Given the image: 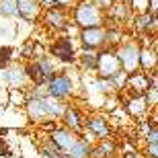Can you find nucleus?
Returning a JSON list of instances; mask_svg holds the SVG:
<instances>
[{
	"mask_svg": "<svg viewBox=\"0 0 158 158\" xmlns=\"http://www.w3.org/2000/svg\"><path fill=\"white\" fill-rule=\"evenodd\" d=\"M70 21L78 31L101 27V25H105V12L99 10L90 0H76V4L70 10Z\"/></svg>",
	"mask_w": 158,
	"mask_h": 158,
	"instance_id": "nucleus-1",
	"label": "nucleus"
},
{
	"mask_svg": "<svg viewBox=\"0 0 158 158\" xmlns=\"http://www.w3.org/2000/svg\"><path fill=\"white\" fill-rule=\"evenodd\" d=\"M113 52H115V58L119 60L121 72H125L127 76L140 70V43H138L135 37L125 35L123 41L113 49Z\"/></svg>",
	"mask_w": 158,
	"mask_h": 158,
	"instance_id": "nucleus-2",
	"label": "nucleus"
},
{
	"mask_svg": "<svg viewBox=\"0 0 158 158\" xmlns=\"http://www.w3.org/2000/svg\"><path fill=\"white\" fill-rule=\"evenodd\" d=\"M76 80L72 74H68L66 70L62 72H56L45 84V93L47 97H52L56 101H62L66 103L68 99H74V94H76Z\"/></svg>",
	"mask_w": 158,
	"mask_h": 158,
	"instance_id": "nucleus-3",
	"label": "nucleus"
},
{
	"mask_svg": "<svg viewBox=\"0 0 158 158\" xmlns=\"http://www.w3.org/2000/svg\"><path fill=\"white\" fill-rule=\"evenodd\" d=\"M25 72L29 78V86H45L47 80L58 72V66L49 56H43V58L25 62Z\"/></svg>",
	"mask_w": 158,
	"mask_h": 158,
	"instance_id": "nucleus-4",
	"label": "nucleus"
},
{
	"mask_svg": "<svg viewBox=\"0 0 158 158\" xmlns=\"http://www.w3.org/2000/svg\"><path fill=\"white\" fill-rule=\"evenodd\" d=\"M45 52L52 60H58L62 64H74V62H76L78 45H76V39H72V37H68V35H58L49 45H47Z\"/></svg>",
	"mask_w": 158,
	"mask_h": 158,
	"instance_id": "nucleus-5",
	"label": "nucleus"
},
{
	"mask_svg": "<svg viewBox=\"0 0 158 158\" xmlns=\"http://www.w3.org/2000/svg\"><path fill=\"white\" fill-rule=\"evenodd\" d=\"M117 72H121V66H119V60L115 58V52L113 49H101L99 56H97V68H94V76L101 78V80H109L113 78Z\"/></svg>",
	"mask_w": 158,
	"mask_h": 158,
	"instance_id": "nucleus-6",
	"label": "nucleus"
},
{
	"mask_svg": "<svg viewBox=\"0 0 158 158\" xmlns=\"http://www.w3.org/2000/svg\"><path fill=\"white\" fill-rule=\"evenodd\" d=\"M41 23L45 27L49 33H64V29L68 27L70 23V12L64 10V8H58V6H53V8H47V10L41 12Z\"/></svg>",
	"mask_w": 158,
	"mask_h": 158,
	"instance_id": "nucleus-7",
	"label": "nucleus"
},
{
	"mask_svg": "<svg viewBox=\"0 0 158 158\" xmlns=\"http://www.w3.org/2000/svg\"><path fill=\"white\" fill-rule=\"evenodd\" d=\"M105 35H107V29H105V25H101V27L80 29L76 35V41H78V45L84 47V49L101 52V49H105Z\"/></svg>",
	"mask_w": 158,
	"mask_h": 158,
	"instance_id": "nucleus-8",
	"label": "nucleus"
},
{
	"mask_svg": "<svg viewBox=\"0 0 158 158\" xmlns=\"http://www.w3.org/2000/svg\"><path fill=\"white\" fill-rule=\"evenodd\" d=\"M84 129H86L88 134L93 135L94 140H107V138H111L113 134V127L109 119L105 115H101V113H90L84 117Z\"/></svg>",
	"mask_w": 158,
	"mask_h": 158,
	"instance_id": "nucleus-9",
	"label": "nucleus"
},
{
	"mask_svg": "<svg viewBox=\"0 0 158 158\" xmlns=\"http://www.w3.org/2000/svg\"><path fill=\"white\" fill-rule=\"evenodd\" d=\"M23 109H25V113H27V119H29L31 123H35V125H43V123H47V121H53V119L49 117V113H47L43 97H41V99L39 97H29Z\"/></svg>",
	"mask_w": 158,
	"mask_h": 158,
	"instance_id": "nucleus-10",
	"label": "nucleus"
},
{
	"mask_svg": "<svg viewBox=\"0 0 158 158\" xmlns=\"http://www.w3.org/2000/svg\"><path fill=\"white\" fill-rule=\"evenodd\" d=\"M80 138L78 134H74V131H70V129L62 127V125H58L56 129H52L49 134H47V140L52 142L53 146L58 148L62 154H66L68 150H70L74 144H76V140Z\"/></svg>",
	"mask_w": 158,
	"mask_h": 158,
	"instance_id": "nucleus-11",
	"label": "nucleus"
},
{
	"mask_svg": "<svg viewBox=\"0 0 158 158\" xmlns=\"http://www.w3.org/2000/svg\"><path fill=\"white\" fill-rule=\"evenodd\" d=\"M4 82L8 84V88H21V90H27L29 88V78H27L23 62L21 64L15 62V64L6 66L4 68Z\"/></svg>",
	"mask_w": 158,
	"mask_h": 158,
	"instance_id": "nucleus-12",
	"label": "nucleus"
},
{
	"mask_svg": "<svg viewBox=\"0 0 158 158\" xmlns=\"http://www.w3.org/2000/svg\"><path fill=\"white\" fill-rule=\"evenodd\" d=\"M60 125L66 129H70V131H74V134L80 135L82 129H84V113L78 109V107L74 105H66V111L62 113V117H60Z\"/></svg>",
	"mask_w": 158,
	"mask_h": 158,
	"instance_id": "nucleus-13",
	"label": "nucleus"
},
{
	"mask_svg": "<svg viewBox=\"0 0 158 158\" xmlns=\"http://www.w3.org/2000/svg\"><path fill=\"white\" fill-rule=\"evenodd\" d=\"M140 70L146 74H154L158 70V39L140 47Z\"/></svg>",
	"mask_w": 158,
	"mask_h": 158,
	"instance_id": "nucleus-14",
	"label": "nucleus"
},
{
	"mask_svg": "<svg viewBox=\"0 0 158 158\" xmlns=\"http://www.w3.org/2000/svg\"><path fill=\"white\" fill-rule=\"evenodd\" d=\"M148 88H150V76H148L146 72L138 70V72H134V74H129V76H127L123 90H125L129 97H142ZM123 90H121V93H123Z\"/></svg>",
	"mask_w": 158,
	"mask_h": 158,
	"instance_id": "nucleus-15",
	"label": "nucleus"
},
{
	"mask_svg": "<svg viewBox=\"0 0 158 158\" xmlns=\"http://www.w3.org/2000/svg\"><path fill=\"white\" fill-rule=\"evenodd\" d=\"M41 12H43V8L39 6L37 0H17V17L25 23L29 25L39 23Z\"/></svg>",
	"mask_w": 158,
	"mask_h": 158,
	"instance_id": "nucleus-16",
	"label": "nucleus"
},
{
	"mask_svg": "<svg viewBox=\"0 0 158 158\" xmlns=\"http://www.w3.org/2000/svg\"><path fill=\"white\" fill-rule=\"evenodd\" d=\"M123 109H125V113H127L131 119H135V121H144V119L148 117V113H150V109H148L146 101H144V94L142 97H125L123 99Z\"/></svg>",
	"mask_w": 158,
	"mask_h": 158,
	"instance_id": "nucleus-17",
	"label": "nucleus"
},
{
	"mask_svg": "<svg viewBox=\"0 0 158 158\" xmlns=\"http://www.w3.org/2000/svg\"><path fill=\"white\" fill-rule=\"evenodd\" d=\"M134 21V31L135 35H156V27H158V17L152 15H138V17H131Z\"/></svg>",
	"mask_w": 158,
	"mask_h": 158,
	"instance_id": "nucleus-18",
	"label": "nucleus"
},
{
	"mask_svg": "<svg viewBox=\"0 0 158 158\" xmlns=\"http://www.w3.org/2000/svg\"><path fill=\"white\" fill-rule=\"evenodd\" d=\"M97 56H99V52H94V49L78 47L76 62H74V64H76L78 68H80V72H84V74H94V68H97Z\"/></svg>",
	"mask_w": 158,
	"mask_h": 158,
	"instance_id": "nucleus-19",
	"label": "nucleus"
},
{
	"mask_svg": "<svg viewBox=\"0 0 158 158\" xmlns=\"http://www.w3.org/2000/svg\"><path fill=\"white\" fill-rule=\"evenodd\" d=\"M90 148L93 146H90L88 142H84L82 138H78L76 144L66 152V156L68 158H90Z\"/></svg>",
	"mask_w": 158,
	"mask_h": 158,
	"instance_id": "nucleus-20",
	"label": "nucleus"
},
{
	"mask_svg": "<svg viewBox=\"0 0 158 158\" xmlns=\"http://www.w3.org/2000/svg\"><path fill=\"white\" fill-rule=\"evenodd\" d=\"M27 99H29L27 90H21V88H8V103H10V107L23 109L25 103H27Z\"/></svg>",
	"mask_w": 158,
	"mask_h": 158,
	"instance_id": "nucleus-21",
	"label": "nucleus"
},
{
	"mask_svg": "<svg viewBox=\"0 0 158 158\" xmlns=\"http://www.w3.org/2000/svg\"><path fill=\"white\" fill-rule=\"evenodd\" d=\"M125 6H127V10H129L131 17L146 15V12H148V0H129Z\"/></svg>",
	"mask_w": 158,
	"mask_h": 158,
	"instance_id": "nucleus-22",
	"label": "nucleus"
},
{
	"mask_svg": "<svg viewBox=\"0 0 158 158\" xmlns=\"http://www.w3.org/2000/svg\"><path fill=\"white\" fill-rule=\"evenodd\" d=\"M0 17L4 19L17 17V0H0Z\"/></svg>",
	"mask_w": 158,
	"mask_h": 158,
	"instance_id": "nucleus-23",
	"label": "nucleus"
},
{
	"mask_svg": "<svg viewBox=\"0 0 158 158\" xmlns=\"http://www.w3.org/2000/svg\"><path fill=\"white\" fill-rule=\"evenodd\" d=\"M15 49L10 45H0V70H4L6 66L12 64V58H15Z\"/></svg>",
	"mask_w": 158,
	"mask_h": 158,
	"instance_id": "nucleus-24",
	"label": "nucleus"
},
{
	"mask_svg": "<svg viewBox=\"0 0 158 158\" xmlns=\"http://www.w3.org/2000/svg\"><path fill=\"white\" fill-rule=\"evenodd\" d=\"M144 101H146V105H148V109L150 111H154L158 107V86H150L144 93Z\"/></svg>",
	"mask_w": 158,
	"mask_h": 158,
	"instance_id": "nucleus-25",
	"label": "nucleus"
},
{
	"mask_svg": "<svg viewBox=\"0 0 158 158\" xmlns=\"http://www.w3.org/2000/svg\"><path fill=\"white\" fill-rule=\"evenodd\" d=\"M144 144H158V125H150L144 134Z\"/></svg>",
	"mask_w": 158,
	"mask_h": 158,
	"instance_id": "nucleus-26",
	"label": "nucleus"
},
{
	"mask_svg": "<svg viewBox=\"0 0 158 158\" xmlns=\"http://www.w3.org/2000/svg\"><path fill=\"white\" fill-rule=\"evenodd\" d=\"M144 158H158V144H144Z\"/></svg>",
	"mask_w": 158,
	"mask_h": 158,
	"instance_id": "nucleus-27",
	"label": "nucleus"
},
{
	"mask_svg": "<svg viewBox=\"0 0 158 158\" xmlns=\"http://www.w3.org/2000/svg\"><path fill=\"white\" fill-rule=\"evenodd\" d=\"M90 2H93L94 6H97V8H99V10H109V8H111L113 4H115V0H90Z\"/></svg>",
	"mask_w": 158,
	"mask_h": 158,
	"instance_id": "nucleus-28",
	"label": "nucleus"
},
{
	"mask_svg": "<svg viewBox=\"0 0 158 158\" xmlns=\"http://www.w3.org/2000/svg\"><path fill=\"white\" fill-rule=\"evenodd\" d=\"M53 2H56L58 8H64V10H68V12L72 10V6L76 4V0H53Z\"/></svg>",
	"mask_w": 158,
	"mask_h": 158,
	"instance_id": "nucleus-29",
	"label": "nucleus"
},
{
	"mask_svg": "<svg viewBox=\"0 0 158 158\" xmlns=\"http://www.w3.org/2000/svg\"><path fill=\"white\" fill-rule=\"evenodd\" d=\"M37 2H39V6L43 8V10H47V8H53V6H56V2H53V0H37Z\"/></svg>",
	"mask_w": 158,
	"mask_h": 158,
	"instance_id": "nucleus-30",
	"label": "nucleus"
},
{
	"mask_svg": "<svg viewBox=\"0 0 158 158\" xmlns=\"http://www.w3.org/2000/svg\"><path fill=\"white\" fill-rule=\"evenodd\" d=\"M123 158H144V156H142V152L134 150V152H125V154H123Z\"/></svg>",
	"mask_w": 158,
	"mask_h": 158,
	"instance_id": "nucleus-31",
	"label": "nucleus"
},
{
	"mask_svg": "<svg viewBox=\"0 0 158 158\" xmlns=\"http://www.w3.org/2000/svg\"><path fill=\"white\" fill-rule=\"evenodd\" d=\"M49 158H68V156H66V154H62V152H58V154H52Z\"/></svg>",
	"mask_w": 158,
	"mask_h": 158,
	"instance_id": "nucleus-32",
	"label": "nucleus"
},
{
	"mask_svg": "<svg viewBox=\"0 0 158 158\" xmlns=\"http://www.w3.org/2000/svg\"><path fill=\"white\" fill-rule=\"evenodd\" d=\"M117 2H123V4H127V2H129V0H117Z\"/></svg>",
	"mask_w": 158,
	"mask_h": 158,
	"instance_id": "nucleus-33",
	"label": "nucleus"
}]
</instances>
